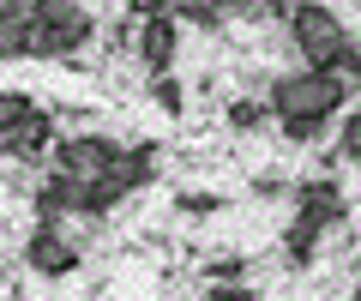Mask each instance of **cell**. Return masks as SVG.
Masks as SVG:
<instances>
[{
    "instance_id": "cell-12",
    "label": "cell",
    "mask_w": 361,
    "mask_h": 301,
    "mask_svg": "<svg viewBox=\"0 0 361 301\" xmlns=\"http://www.w3.org/2000/svg\"><path fill=\"white\" fill-rule=\"evenodd\" d=\"M265 121H271V109L253 103V97H235V103H229V133H259Z\"/></svg>"
},
{
    "instance_id": "cell-27",
    "label": "cell",
    "mask_w": 361,
    "mask_h": 301,
    "mask_svg": "<svg viewBox=\"0 0 361 301\" xmlns=\"http://www.w3.org/2000/svg\"><path fill=\"white\" fill-rule=\"evenodd\" d=\"M0 277H6V265H0Z\"/></svg>"
},
{
    "instance_id": "cell-10",
    "label": "cell",
    "mask_w": 361,
    "mask_h": 301,
    "mask_svg": "<svg viewBox=\"0 0 361 301\" xmlns=\"http://www.w3.org/2000/svg\"><path fill=\"white\" fill-rule=\"evenodd\" d=\"M49 25H54V37H61V54L85 49V42H90V30H97V25H90V13H85V6H66V13H54Z\"/></svg>"
},
{
    "instance_id": "cell-1",
    "label": "cell",
    "mask_w": 361,
    "mask_h": 301,
    "mask_svg": "<svg viewBox=\"0 0 361 301\" xmlns=\"http://www.w3.org/2000/svg\"><path fill=\"white\" fill-rule=\"evenodd\" d=\"M343 103H349V85H343V79H331V73H319V66H301V73H283V79L271 85V97H265V109H271L277 121H289V115L331 121Z\"/></svg>"
},
{
    "instance_id": "cell-5",
    "label": "cell",
    "mask_w": 361,
    "mask_h": 301,
    "mask_svg": "<svg viewBox=\"0 0 361 301\" xmlns=\"http://www.w3.org/2000/svg\"><path fill=\"white\" fill-rule=\"evenodd\" d=\"M25 265H30L37 277H54V283H61V277L78 271V247L61 235V223H37L30 241H25Z\"/></svg>"
},
{
    "instance_id": "cell-22",
    "label": "cell",
    "mask_w": 361,
    "mask_h": 301,
    "mask_svg": "<svg viewBox=\"0 0 361 301\" xmlns=\"http://www.w3.org/2000/svg\"><path fill=\"white\" fill-rule=\"evenodd\" d=\"M241 271H247V259H217V265H205V277H211V283H235Z\"/></svg>"
},
{
    "instance_id": "cell-6",
    "label": "cell",
    "mask_w": 361,
    "mask_h": 301,
    "mask_svg": "<svg viewBox=\"0 0 361 301\" xmlns=\"http://www.w3.org/2000/svg\"><path fill=\"white\" fill-rule=\"evenodd\" d=\"M133 54H139V61L151 66V73H175V54H180V25H175V18H139Z\"/></svg>"
},
{
    "instance_id": "cell-4",
    "label": "cell",
    "mask_w": 361,
    "mask_h": 301,
    "mask_svg": "<svg viewBox=\"0 0 361 301\" xmlns=\"http://www.w3.org/2000/svg\"><path fill=\"white\" fill-rule=\"evenodd\" d=\"M54 145H61V127H54V115L30 103L25 115L13 121V133L0 139V151H6L13 163H49V157H54Z\"/></svg>"
},
{
    "instance_id": "cell-14",
    "label": "cell",
    "mask_w": 361,
    "mask_h": 301,
    "mask_svg": "<svg viewBox=\"0 0 361 301\" xmlns=\"http://www.w3.org/2000/svg\"><path fill=\"white\" fill-rule=\"evenodd\" d=\"M151 97H157V109H163V115H180V109H187V97H180L175 73H151Z\"/></svg>"
},
{
    "instance_id": "cell-17",
    "label": "cell",
    "mask_w": 361,
    "mask_h": 301,
    "mask_svg": "<svg viewBox=\"0 0 361 301\" xmlns=\"http://www.w3.org/2000/svg\"><path fill=\"white\" fill-rule=\"evenodd\" d=\"M337 151L361 163V109H349V115H343V127H337Z\"/></svg>"
},
{
    "instance_id": "cell-15",
    "label": "cell",
    "mask_w": 361,
    "mask_h": 301,
    "mask_svg": "<svg viewBox=\"0 0 361 301\" xmlns=\"http://www.w3.org/2000/svg\"><path fill=\"white\" fill-rule=\"evenodd\" d=\"M319 73H331V79H343V85H349V79H361V49H355V42H343V49H337L331 61L319 66Z\"/></svg>"
},
{
    "instance_id": "cell-20",
    "label": "cell",
    "mask_w": 361,
    "mask_h": 301,
    "mask_svg": "<svg viewBox=\"0 0 361 301\" xmlns=\"http://www.w3.org/2000/svg\"><path fill=\"white\" fill-rule=\"evenodd\" d=\"M205 301H259V295L241 283V277H235V283H211V289H205Z\"/></svg>"
},
{
    "instance_id": "cell-2",
    "label": "cell",
    "mask_w": 361,
    "mask_h": 301,
    "mask_svg": "<svg viewBox=\"0 0 361 301\" xmlns=\"http://www.w3.org/2000/svg\"><path fill=\"white\" fill-rule=\"evenodd\" d=\"M289 42L301 49L307 66H325L349 42V30H343V18H337L325 0H295V13H289Z\"/></svg>"
},
{
    "instance_id": "cell-7",
    "label": "cell",
    "mask_w": 361,
    "mask_h": 301,
    "mask_svg": "<svg viewBox=\"0 0 361 301\" xmlns=\"http://www.w3.org/2000/svg\"><path fill=\"white\" fill-rule=\"evenodd\" d=\"M295 205H301V217L325 223V229L349 223V199H343V187H337V181H301L295 187Z\"/></svg>"
},
{
    "instance_id": "cell-25",
    "label": "cell",
    "mask_w": 361,
    "mask_h": 301,
    "mask_svg": "<svg viewBox=\"0 0 361 301\" xmlns=\"http://www.w3.org/2000/svg\"><path fill=\"white\" fill-rule=\"evenodd\" d=\"M66 6H78V0H37V18H54V13H66Z\"/></svg>"
},
{
    "instance_id": "cell-9",
    "label": "cell",
    "mask_w": 361,
    "mask_h": 301,
    "mask_svg": "<svg viewBox=\"0 0 361 301\" xmlns=\"http://www.w3.org/2000/svg\"><path fill=\"white\" fill-rule=\"evenodd\" d=\"M319 235H325V223H313V217H301V211H295V223L283 229V259L289 265H307L313 253H319Z\"/></svg>"
},
{
    "instance_id": "cell-26",
    "label": "cell",
    "mask_w": 361,
    "mask_h": 301,
    "mask_svg": "<svg viewBox=\"0 0 361 301\" xmlns=\"http://www.w3.org/2000/svg\"><path fill=\"white\" fill-rule=\"evenodd\" d=\"M223 13H259V0H217Z\"/></svg>"
},
{
    "instance_id": "cell-3",
    "label": "cell",
    "mask_w": 361,
    "mask_h": 301,
    "mask_svg": "<svg viewBox=\"0 0 361 301\" xmlns=\"http://www.w3.org/2000/svg\"><path fill=\"white\" fill-rule=\"evenodd\" d=\"M49 163H54V175H61V181L90 187V181H103V175L121 163V145H109L103 133H78V139H61V145H54Z\"/></svg>"
},
{
    "instance_id": "cell-21",
    "label": "cell",
    "mask_w": 361,
    "mask_h": 301,
    "mask_svg": "<svg viewBox=\"0 0 361 301\" xmlns=\"http://www.w3.org/2000/svg\"><path fill=\"white\" fill-rule=\"evenodd\" d=\"M223 199L217 193H180V211H187V217H205V211H217Z\"/></svg>"
},
{
    "instance_id": "cell-13",
    "label": "cell",
    "mask_w": 361,
    "mask_h": 301,
    "mask_svg": "<svg viewBox=\"0 0 361 301\" xmlns=\"http://www.w3.org/2000/svg\"><path fill=\"white\" fill-rule=\"evenodd\" d=\"M175 18H187V25H199V30H217L223 25V6H217V0H180Z\"/></svg>"
},
{
    "instance_id": "cell-11",
    "label": "cell",
    "mask_w": 361,
    "mask_h": 301,
    "mask_svg": "<svg viewBox=\"0 0 361 301\" xmlns=\"http://www.w3.org/2000/svg\"><path fill=\"white\" fill-rule=\"evenodd\" d=\"M25 54L30 61H61V37H54V25L37 18V13L25 18Z\"/></svg>"
},
{
    "instance_id": "cell-28",
    "label": "cell",
    "mask_w": 361,
    "mask_h": 301,
    "mask_svg": "<svg viewBox=\"0 0 361 301\" xmlns=\"http://www.w3.org/2000/svg\"><path fill=\"white\" fill-rule=\"evenodd\" d=\"M355 301H361V289H355Z\"/></svg>"
},
{
    "instance_id": "cell-23",
    "label": "cell",
    "mask_w": 361,
    "mask_h": 301,
    "mask_svg": "<svg viewBox=\"0 0 361 301\" xmlns=\"http://www.w3.org/2000/svg\"><path fill=\"white\" fill-rule=\"evenodd\" d=\"M133 18H175V0H133Z\"/></svg>"
},
{
    "instance_id": "cell-18",
    "label": "cell",
    "mask_w": 361,
    "mask_h": 301,
    "mask_svg": "<svg viewBox=\"0 0 361 301\" xmlns=\"http://www.w3.org/2000/svg\"><path fill=\"white\" fill-rule=\"evenodd\" d=\"M25 54V18H0V61Z\"/></svg>"
},
{
    "instance_id": "cell-24",
    "label": "cell",
    "mask_w": 361,
    "mask_h": 301,
    "mask_svg": "<svg viewBox=\"0 0 361 301\" xmlns=\"http://www.w3.org/2000/svg\"><path fill=\"white\" fill-rule=\"evenodd\" d=\"M37 13V0H0V18H30Z\"/></svg>"
},
{
    "instance_id": "cell-16",
    "label": "cell",
    "mask_w": 361,
    "mask_h": 301,
    "mask_svg": "<svg viewBox=\"0 0 361 301\" xmlns=\"http://www.w3.org/2000/svg\"><path fill=\"white\" fill-rule=\"evenodd\" d=\"M277 127H283L289 145H313V139L325 133V121H313V115H289V121H277Z\"/></svg>"
},
{
    "instance_id": "cell-8",
    "label": "cell",
    "mask_w": 361,
    "mask_h": 301,
    "mask_svg": "<svg viewBox=\"0 0 361 301\" xmlns=\"http://www.w3.org/2000/svg\"><path fill=\"white\" fill-rule=\"evenodd\" d=\"M30 205H37V223H61V217H73V211H85V187L54 175V181L37 187V199H30Z\"/></svg>"
},
{
    "instance_id": "cell-19",
    "label": "cell",
    "mask_w": 361,
    "mask_h": 301,
    "mask_svg": "<svg viewBox=\"0 0 361 301\" xmlns=\"http://www.w3.org/2000/svg\"><path fill=\"white\" fill-rule=\"evenodd\" d=\"M25 109H30V97H18V91H0V139L13 133V121L25 115Z\"/></svg>"
}]
</instances>
